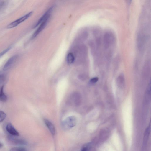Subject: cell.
I'll use <instances>...</instances> for the list:
<instances>
[{"mask_svg":"<svg viewBox=\"0 0 151 151\" xmlns=\"http://www.w3.org/2000/svg\"><path fill=\"white\" fill-rule=\"evenodd\" d=\"M103 40L104 48L107 50L114 45L115 40L114 35L112 33L107 32L104 35Z\"/></svg>","mask_w":151,"mask_h":151,"instance_id":"obj_1","label":"cell"},{"mask_svg":"<svg viewBox=\"0 0 151 151\" xmlns=\"http://www.w3.org/2000/svg\"><path fill=\"white\" fill-rule=\"evenodd\" d=\"M76 117L73 116H69L62 122V126L63 129L68 130L75 126L76 124Z\"/></svg>","mask_w":151,"mask_h":151,"instance_id":"obj_2","label":"cell"},{"mask_svg":"<svg viewBox=\"0 0 151 151\" xmlns=\"http://www.w3.org/2000/svg\"><path fill=\"white\" fill-rule=\"evenodd\" d=\"M32 12H31L24 16L18 19L9 24L7 26L8 28L15 27L29 17L32 14Z\"/></svg>","mask_w":151,"mask_h":151,"instance_id":"obj_3","label":"cell"},{"mask_svg":"<svg viewBox=\"0 0 151 151\" xmlns=\"http://www.w3.org/2000/svg\"><path fill=\"white\" fill-rule=\"evenodd\" d=\"M81 101V96L77 92H74L72 93L70 96L68 100V102L70 104L76 106L79 105Z\"/></svg>","mask_w":151,"mask_h":151,"instance_id":"obj_4","label":"cell"},{"mask_svg":"<svg viewBox=\"0 0 151 151\" xmlns=\"http://www.w3.org/2000/svg\"><path fill=\"white\" fill-rule=\"evenodd\" d=\"M18 58L17 55L12 56L7 61L3 68V70H8L11 68L16 62Z\"/></svg>","mask_w":151,"mask_h":151,"instance_id":"obj_5","label":"cell"},{"mask_svg":"<svg viewBox=\"0 0 151 151\" xmlns=\"http://www.w3.org/2000/svg\"><path fill=\"white\" fill-rule=\"evenodd\" d=\"M8 140L12 143L17 145H25L27 144L24 140L16 138L14 136L9 135L7 137Z\"/></svg>","mask_w":151,"mask_h":151,"instance_id":"obj_6","label":"cell"},{"mask_svg":"<svg viewBox=\"0 0 151 151\" xmlns=\"http://www.w3.org/2000/svg\"><path fill=\"white\" fill-rule=\"evenodd\" d=\"M6 130L10 135L12 136H18L19 135L18 131L11 123H9L7 124Z\"/></svg>","mask_w":151,"mask_h":151,"instance_id":"obj_7","label":"cell"},{"mask_svg":"<svg viewBox=\"0 0 151 151\" xmlns=\"http://www.w3.org/2000/svg\"><path fill=\"white\" fill-rule=\"evenodd\" d=\"M52 9L51 8L49 9L38 20L37 22L34 26V27H37L43 22L47 20L50 17V13Z\"/></svg>","mask_w":151,"mask_h":151,"instance_id":"obj_8","label":"cell"},{"mask_svg":"<svg viewBox=\"0 0 151 151\" xmlns=\"http://www.w3.org/2000/svg\"><path fill=\"white\" fill-rule=\"evenodd\" d=\"M145 37L143 34L139 35L137 39V45L139 49L142 50L143 49L145 43Z\"/></svg>","mask_w":151,"mask_h":151,"instance_id":"obj_9","label":"cell"},{"mask_svg":"<svg viewBox=\"0 0 151 151\" xmlns=\"http://www.w3.org/2000/svg\"><path fill=\"white\" fill-rule=\"evenodd\" d=\"M47 21H45L41 24L38 28L33 34L31 38L33 39L35 37L40 33L44 28L47 24Z\"/></svg>","mask_w":151,"mask_h":151,"instance_id":"obj_10","label":"cell"},{"mask_svg":"<svg viewBox=\"0 0 151 151\" xmlns=\"http://www.w3.org/2000/svg\"><path fill=\"white\" fill-rule=\"evenodd\" d=\"M44 122L51 133L52 135H54L55 130L53 124L50 121L46 119H44Z\"/></svg>","mask_w":151,"mask_h":151,"instance_id":"obj_11","label":"cell"},{"mask_svg":"<svg viewBox=\"0 0 151 151\" xmlns=\"http://www.w3.org/2000/svg\"><path fill=\"white\" fill-rule=\"evenodd\" d=\"M7 96L4 91V86H2L0 89V101L5 102L7 100Z\"/></svg>","mask_w":151,"mask_h":151,"instance_id":"obj_12","label":"cell"},{"mask_svg":"<svg viewBox=\"0 0 151 151\" xmlns=\"http://www.w3.org/2000/svg\"><path fill=\"white\" fill-rule=\"evenodd\" d=\"M150 128L149 127L146 129L145 134L143 143V147L144 148L146 146L147 142L148 139V137L150 132Z\"/></svg>","mask_w":151,"mask_h":151,"instance_id":"obj_13","label":"cell"},{"mask_svg":"<svg viewBox=\"0 0 151 151\" xmlns=\"http://www.w3.org/2000/svg\"><path fill=\"white\" fill-rule=\"evenodd\" d=\"M75 60V57L73 54L72 53H69L67 57V62L69 64L73 63Z\"/></svg>","mask_w":151,"mask_h":151,"instance_id":"obj_14","label":"cell"},{"mask_svg":"<svg viewBox=\"0 0 151 151\" xmlns=\"http://www.w3.org/2000/svg\"><path fill=\"white\" fill-rule=\"evenodd\" d=\"M6 78L5 74L3 72H0V85L5 81Z\"/></svg>","mask_w":151,"mask_h":151,"instance_id":"obj_15","label":"cell"},{"mask_svg":"<svg viewBox=\"0 0 151 151\" xmlns=\"http://www.w3.org/2000/svg\"><path fill=\"white\" fill-rule=\"evenodd\" d=\"M9 151H27V150L24 148L18 147L12 148Z\"/></svg>","mask_w":151,"mask_h":151,"instance_id":"obj_16","label":"cell"},{"mask_svg":"<svg viewBox=\"0 0 151 151\" xmlns=\"http://www.w3.org/2000/svg\"><path fill=\"white\" fill-rule=\"evenodd\" d=\"M6 117V114L2 111H0V122L3 121Z\"/></svg>","mask_w":151,"mask_h":151,"instance_id":"obj_17","label":"cell"},{"mask_svg":"<svg viewBox=\"0 0 151 151\" xmlns=\"http://www.w3.org/2000/svg\"><path fill=\"white\" fill-rule=\"evenodd\" d=\"M11 48V47H9L5 49V50H4L3 51L1 52L0 53V57L2 55H4V54L6 53L7 52H8Z\"/></svg>","mask_w":151,"mask_h":151,"instance_id":"obj_18","label":"cell"},{"mask_svg":"<svg viewBox=\"0 0 151 151\" xmlns=\"http://www.w3.org/2000/svg\"><path fill=\"white\" fill-rule=\"evenodd\" d=\"M98 78L97 77H95L91 78L90 80V82L92 83H95L97 81Z\"/></svg>","mask_w":151,"mask_h":151,"instance_id":"obj_19","label":"cell"},{"mask_svg":"<svg viewBox=\"0 0 151 151\" xmlns=\"http://www.w3.org/2000/svg\"><path fill=\"white\" fill-rule=\"evenodd\" d=\"M81 151H87V149L86 147H83Z\"/></svg>","mask_w":151,"mask_h":151,"instance_id":"obj_20","label":"cell"},{"mask_svg":"<svg viewBox=\"0 0 151 151\" xmlns=\"http://www.w3.org/2000/svg\"><path fill=\"white\" fill-rule=\"evenodd\" d=\"M3 146V144L1 142H0V148H2Z\"/></svg>","mask_w":151,"mask_h":151,"instance_id":"obj_21","label":"cell"}]
</instances>
